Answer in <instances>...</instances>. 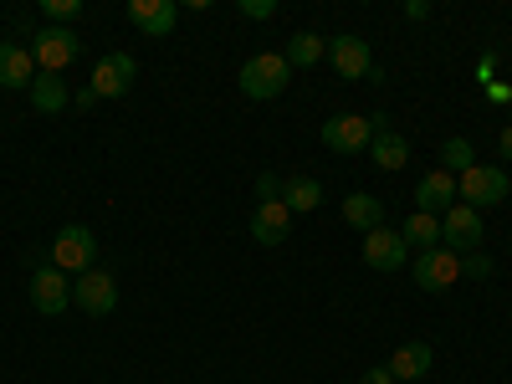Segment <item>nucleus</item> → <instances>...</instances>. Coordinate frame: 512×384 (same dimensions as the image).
I'll list each match as a JSON object with an SVG mask.
<instances>
[{"instance_id":"1","label":"nucleus","mask_w":512,"mask_h":384,"mask_svg":"<svg viewBox=\"0 0 512 384\" xmlns=\"http://www.w3.org/2000/svg\"><path fill=\"white\" fill-rule=\"evenodd\" d=\"M236 82H241V93H246L251 103H272V98H282V93H287L292 67H287V57H282V52H256V57H246V62H241Z\"/></svg>"},{"instance_id":"2","label":"nucleus","mask_w":512,"mask_h":384,"mask_svg":"<svg viewBox=\"0 0 512 384\" xmlns=\"http://www.w3.org/2000/svg\"><path fill=\"white\" fill-rule=\"evenodd\" d=\"M82 57V36L72 31V26H41L36 36H31V62L41 67V72H62V67H72Z\"/></svg>"},{"instance_id":"3","label":"nucleus","mask_w":512,"mask_h":384,"mask_svg":"<svg viewBox=\"0 0 512 384\" xmlns=\"http://www.w3.org/2000/svg\"><path fill=\"white\" fill-rule=\"evenodd\" d=\"M52 267H57V272H72V277L93 272V267H98V241H93V231H88V226H62V231L52 236Z\"/></svg>"},{"instance_id":"4","label":"nucleus","mask_w":512,"mask_h":384,"mask_svg":"<svg viewBox=\"0 0 512 384\" xmlns=\"http://www.w3.org/2000/svg\"><path fill=\"white\" fill-rule=\"evenodd\" d=\"M456 195L472 205V210H477V205H502V200L512 195V180H507L502 164H472V169L456 180Z\"/></svg>"},{"instance_id":"5","label":"nucleus","mask_w":512,"mask_h":384,"mask_svg":"<svg viewBox=\"0 0 512 384\" xmlns=\"http://www.w3.org/2000/svg\"><path fill=\"white\" fill-rule=\"evenodd\" d=\"M410 272H415V287H420V292H446V287L461 282V256L446 251V246H431V251L415 256Z\"/></svg>"},{"instance_id":"6","label":"nucleus","mask_w":512,"mask_h":384,"mask_svg":"<svg viewBox=\"0 0 512 384\" xmlns=\"http://www.w3.org/2000/svg\"><path fill=\"white\" fill-rule=\"evenodd\" d=\"M482 236H487L482 210H472V205H451L446 216H441V246H446V251H456V256L477 251V246H482Z\"/></svg>"},{"instance_id":"7","label":"nucleus","mask_w":512,"mask_h":384,"mask_svg":"<svg viewBox=\"0 0 512 384\" xmlns=\"http://www.w3.org/2000/svg\"><path fill=\"white\" fill-rule=\"evenodd\" d=\"M72 303H77L82 313H88V318L113 313V308H118V282H113V272H103V267L82 272V277L72 282Z\"/></svg>"},{"instance_id":"8","label":"nucleus","mask_w":512,"mask_h":384,"mask_svg":"<svg viewBox=\"0 0 512 384\" xmlns=\"http://www.w3.org/2000/svg\"><path fill=\"white\" fill-rule=\"evenodd\" d=\"M323 144H328L333 154H364V149L374 144V123L359 118V113H333V118L323 123Z\"/></svg>"},{"instance_id":"9","label":"nucleus","mask_w":512,"mask_h":384,"mask_svg":"<svg viewBox=\"0 0 512 384\" xmlns=\"http://www.w3.org/2000/svg\"><path fill=\"white\" fill-rule=\"evenodd\" d=\"M31 308H36L41 318L67 313V308H72V282H67V272L36 267V272H31Z\"/></svg>"},{"instance_id":"10","label":"nucleus","mask_w":512,"mask_h":384,"mask_svg":"<svg viewBox=\"0 0 512 384\" xmlns=\"http://www.w3.org/2000/svg\"><path fill=\"white\" fill-rule=\"evenodd\" d=\"M134 77H139V62H134V57H128V52H108V57H98L88 88H93L98 98H123L128 88H134Z\"/></svg>"},{"instance_id":"11","label":"nucleus","mask_w":512,"mask_h":384,"mask_svg":"<svg viewBox=\"0 0 512 384\" xmlns=\"http://www.w3.org/2000/svg\"><path fill=\"white\" fill-rule=\"evenodd\" d=\"M405 262H410V246H405L400 231L379 226V231L364 236V267H374V272H400Z\"/></svg>"},{"instance_id":"12","label":"nucleus","mask_w":512,"mask_h":384,"mask_svg":"<svg viewBox=\"0 0 512 384\" xmlns=\"http://www.w3.org/2000/svg\"><path fill=\"white\" fill-rule=\"evenodd\" d=\"M328 62H333L338 77H349V82L374 72V57H369V41L364 36H333L328 41Z\"/></svg>"},{"instance_id":"13","label":"nucleus","mask_w":512,"mask_h":384,"mask_svg":"<svg viewBox=\"0 0 512 384\" xmlns=\"http://www.w3.org/2000/svg\"><path fill=\"white\" fill-rule=\"evenodd\" d=\"M451 205H456V175H451V169H431V175H420L415 210H425V216H446Z\"/></svg>"},{"instance_id":"14","label":"nucleus","mask_w":512,"mask_h":384,"mask_svg":"<svg viewBox=\"0 0 512 384\" xmlns=\"http://www.w3.org/2000/svg\"><path fill=\"white\" fill-rule=\"evenodd\" d=\"M287 231H292V210H287L282 200H262V205L251 210V236H256V246H282Z\"/></svg>"},{"instance_id":"15","label":"nucleus","mask_w":512,"mask_h":384,"mask_svg":"<svg viewBox=\"0 0 512 384\" xmlns=\"http://www.w3.org/2000/svg\"><path fill=\"white\" fill-rule=\"evenodd\" d=\"M128 21H134L144 36H169L180 21V6L175 0H128Z\"/></svg>"},{"instance_id":"16","label":"nucleus","mask_w":512,"mask_h":384,"mask_svg":"<svg viewBox=\"0 0 512 384\" xmlns=\"http://www.w3.org/2000/svg\"><path fill=\"white\" fill-rule=\"evenodd\" d=\"M431 364H436L431 344L410 338V344H400V349L390 354V364H384V369H390V374H395V384H400V379H425V374H431Z\"/></svg>"},{"instance_id":"17","label":"nucleus","mask_w":512,"mask_h":384,"mask_svg":"<svg viewBox=\"0 0 512 384\" xmlns=\"http://www.w3.org/2000/svg\"><path fill=\"white\" fill-rule=\"evenodd\" d=\"M36 82V62L26 47H11V41H0V88H26L31 93Z\"/></svg>"},{"instance_id":"18","label":"nucleus","mask_w":512,"mask_h":384,"mask_svg":"<svg viewBox=\"0 0 512 384\" xmlns=\"http://www.w3.org/2000/svg\"><path fill=\"white\" fill-rule=\"evenodd\" d=\"M369 159L384 169V175H395V169L410 164V139L395 134V128H384V134H374V144H369Z\"/></svg>"},{"instance_id":"19","label":"nucleus","mask_w":512,"mask_h":384,"mask_svg":"<svg viewBox=\"0 0 512 384\" xmlns=\"http://www.w3.org/2000/svg\"><path fill=\"white\" fill-rule=\"evenodd\" d=\"M67 103H72L67 82L52 77V72H36V82H31V108H36V113H62Z\"/></svg>"},{"instance_id":"20","label":"nucleus","mask_w":512,"mask_h":384,"mask_svg":"<svg viewBox=\"0 0 512 384\" xmlns=\"http://www.w3.org/2000/svg\"><path fill=\"white\" fill-rule=\"evenodd\" d=\"M282 205L297 210V216H308V210L323 205V185L313 175H292V180H282Z\"/></svg>"},{"instance_id":"21","label":"nucleus","mask_w":512,"mask_h":384,"mask_svg":"<svg viewBox=\"0 0 512 384\" xmlns=\"http://www.w3.org/2000/svg\"><path fill=\"white\" fill-rule=\"evenodd\" d=\"M344 221H349V226H359V231L369 236V231H379V226H384V205H379L374 195L354 190V195L344 200Z\"/></svg>"},{"instance_id":"22","label":"nucleus","mask_w":512,"mask_h":384,"mask_svg":"<svg viewBox=\"0 0 512 384\" xmlns=\"http://www.w3.org/2000/svg\"><path fill=\"white\" fill-rule=\"evenodd\" d=\"M287 67H313V62H323L328 57V41L318 36V31H297L292 41H287Z\"/></svg>"},{"instance_id":"23","label":"nucleus","mask_w":512,"mask_h":384,"mask_svg":"<svg viewBox=\"0 0 512 384\" xmlns=\"http://www.w3.org/2000/svg\"><path fill=\"white\" fill-rule=\"evenodd\" d=\"M405 246H420V251H431L441 246V216H425V210H410V221L400 226Z\"/></svg>"},{"instance_id":"24","label":"nucleus","mask_w":512,"mask_h":384,"mask_svg":"<svg viewBox=\"0 0 512 384\" xmlns=\"http://www.w3.org/2000/svg\"><path fill=\"white\" fill-rule=\"evenodd\" d=\"M477 164V149H472V139H446L441 144V169H451V175H466V169Z\"/></svg>"},{"instance_id":"25","label":"nucleus","mask_w":512,"mask_h":384,"mask_svg":"<svg viewBox=\"0 0 512 384\" xmlns=\"http://www.w3.org/2000/svg\"><path fill=\"white\" fill-rule=\"evenodd\" d=\"M77 11H82V0H41V16H47V26H67Z\"/></svg>"},{"instance_id":"26","label":"nucleus","mask_w":512,"mask_h":384,"mask_svg":"<svg viewBox=\"0 0 512 384\" xmlns=\"http://www.w3.org/2000/svg\"><path fill=\"white\" fill-rule=\"evenodd\" d=\"M492 272H497V267H492V256H487V251H466V256H461V277H472V282H487Z\"/></svg>"},{"instance_id":"27","label":"nucleus","mask_w":512,"mask_h":384,"mask_svg":"<svg viewBox=\"0 0 512 384\" xmlns=\"http://www.w3.org/2000/svg\"><path fill=\"white\" fill-rule=\"evenodd\" d=\"M246 21H272L277 16V0H241V6H236Z\"/></svg>"},{"instance_id":"28","label":"nucleus","mask_w":512,"mask_h":384,"mask_svg":"<svg viewBox=\"0 0 512 384\" xmlns=\"http://www.w3.org/2000/svg\"><path fill=\"white\" fill-rule=\"evenodd\" d=\"M262 200H282V180L272 175V169H267V175H256V205H262Z\"/></svg>"},{"instance_id":"29","label":"nucleus","mask_w":512,"mask_h":384,"mask_svg":"<svg viewBox=\"0 0 512 384\" xmlns=\"http://www.w3.org/2000/svg\"><path fill=\"white\" fill-rule=\"evenodd\" d=\"M359 384H395V374L379 364V369H364V379H359Z\"/></svg>"},{"instance_id":"30","label":"nucleus","mask_w":512,"mask_h":384,"mask_svg":"<svg viewBox=\"0 0 512 384\" xmlns=\"http://www.w3.org/2000/svg\"><path fill=\"white\" fill-rule=\"evenodd\" d=\"M497 154H502V159L512 164V123H507V128H502V134H497Z\"/></svg>"},{"instance_id":"31","label":"nucleus","mask_w":512,"mask_h":384,"mask_svg":"<svg viewBox=\"0 0 512 384\" xmlns=\"http://www.w3.org/2000/svg\"><path fill=\"white\" fill-rule=\"evenodd\" d=\"M405 16H410V21H425V16H431V6H425V0H410Z\"/></svg>"},{"instance_id":"32","label":"nucleus","mask_w":512,"mask_h":384,"mask_svg":"<svg viewBox=\"0 0 512 384\" xmlns=\"http://www.w3.org/2000/svg\"><path fill=\"white\" fill-rule=\"evenodd\" d=\"M72 103H77V108H93V103H98V93H93V88H82V93H72Z\"/></svg>"}]
</instances>
